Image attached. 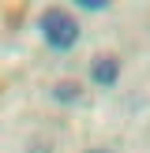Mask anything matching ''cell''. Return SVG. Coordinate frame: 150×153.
<instances>
[{
	"mask_svg": "<svg viewBox=\"0 0 150 153\" xmlns=\"http://www.w3.org/2000/svg\"><path fill=\"white\" fill-rule=\"evenodd\" d=\"M38 30H41V41L49 45L52 52H71L75 45H79V22H75L71 11H64V7H49V11H41V19H38Z\"/></svg>",
	"mask_w": 150,
	"mask_h": 153,
	"instance_id": "1",
	"label": "cell"
},
{
	"mask_svg": "<svg viewBox=\"0 0 150 153\" xmlns=\"http://www.w3.org/2000/svg\"><path fill=\"white\" fill-rule=\"evenodd\" d=\"M90 82L101 90L116 86L120 82V56H98L94 64H90Z\"/></svg>",
	"mask_w": 150,
	"mask_h": 153,
	"instance_id": "2",
	"label": "cell"
},
{
	"mask_svg": "<svg viewBox=\"0 0 150 153\" xmlns=\"http://www.w3.org/2000/svg\"><path fill=\"white\" fill-rule=\"evenodd\" d=\"M52 101H56V105H79L82 101V90L75 86V82H60V86L52 90Z\"/></svg>",
	"mask_w": 150,
	"mask_h": 153,
	"instance_id": "3",
	"label": "cell"
},
{
	"mask_svg": "<svg viewBox=\"0 0 150 153\" xmlns=\"http://www.w3.org/2000/svg\"><path fill=\"white\" fill-rule=\"evenodd\" d=\"M79 11H90V15H101V11H109V4H105V0H79Z\"/></svg>",
	"mask_w": 150,
	"mask_h": 153,
	"instance_id": "4",
	"label": "cell"
},
{
	"mask_svg": "<svg viewBox=\"0 0 150 153\" xmlns=\"http://www.w3.org/2000/svg\"><path fill=\"white\" fill-rule=\"evenodd\" d=\"M86 153H112V149H105V146H94V149H86Z\"/></svg>",
	"mask_w": 150,
	"mask_h": 153,
	"instance_id": "5",
	"label": "cell"
}]
</instances>
